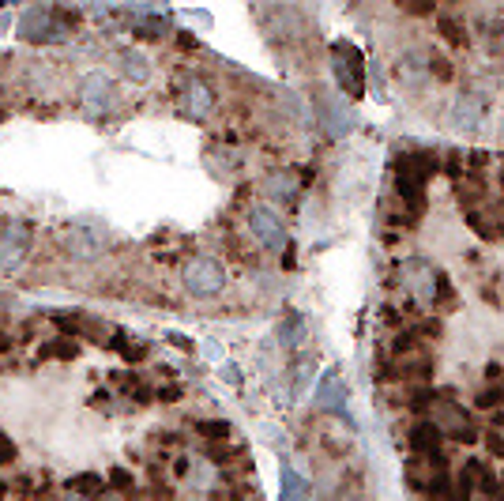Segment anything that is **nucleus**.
<instances>
[{
  "instance_id": "nucleus-23",
  "label": "nucleus",
  "mask_w": 504,
  "mask_h": 501,
  "mask_svg": "<svg viewBox=\"0 0 504 501\" xmlns=\"http://www.w3.org/2000/svg\"><path fill=\"white\" fill-rule=\"evenodd\" d=\"M309 378H312V359H302L298 369H293V396H302V392H305Z\"/></svg>"
},
{
  "instance_id": "nucleus-8",
  "label": "nucleus",
  "mask_w": 504,
  "mask_h": 501,
  "mask_svg": "<svg viewBox=\"0 0 504 501\" xmlns=\"http://www.w3.org/2000/svg\"><path fill=\"white\" fill-rule=\"evenodd\" d=\"M57 23H60L57 8H31V12H23V19H19L15 34H19V41H57L60 34H65Z\"/></svg>"
},
{
  "instance_id": "nucleus-13",
  "label": "nucleus",
  "mask_w": 504,
  "mask_h": 501,
  "mask_svg": "<svg viewBox=\"0 0 504 501\" xmlns=\"http://www.w3.org/2000/svg\"><path fill=\"white\" fill-rule=\"evenodd\" d=\"M399 79H407V87H422L429 79V53L426 50H407L399 57Z\"/></svg>"
},
{
  "instance_id": "nucleus-7",
  "label": "nucleus",
  "mask_w": 504,
  "mask_h": 501,
  "mask_svg": "<svg viewBox=\"0 0 504 501\" xmlns=\"http://www.w3.org/2000/svg\"><path fill=\"white\" fill-rule=\"evenodd\" d=\"M79 98H83V110H87L91 117H102L113 110V76L110 72H87L83 76V87H79Z\"/></svg>"
},
{
  "instance_id": "nucleus-14",
  "label": "nucleus",
  "mask_w": 504,
  "mask_h": 501,
  "mask_svg": "<svg viewBox=\"0 0 504 501\" xmlns=\"http://www.w3.org/2000/svg\"><path fill=\"white\" fill-rule=\"evenodd\" d=\"M121 72L129 76L132 83H147V79H151V65H147V57L140 50H124L121 53Z\"/></svg>"
},
{
  "instance_id": "nucleus-29",
  "label": "nucleus",
  "mask_w": 504,
  "mask_h": 501,
  "mask_svg": "<svg viewBox=\"0 0 504 501\" xmlns=\"http://www.w3.org/2000/svg\"><path fill=\"white\" fill-rule=\"evenodd\" d=\"M110 478H113V487H117V490H129V487H132V475L124 471V468H117Z\"/></svg>"
},
{
  "instance_id": "nucleus-27",
  "label": "nucleus",
  "mask_w": 504,
  "mask_h": 501,
  "mask_svg": "<svg viewBox=\"0 0 504 501\" xmlns=\"http://www.w3.org/2000/svg\"><path fill=\"white\" fill-rule=\"evenodd\" d=\"M12 460H15V445L8 433H0V464H12Z\"/></svg>"
},
{
  "instance_id": "nucleus-1",
  "label": "nucleus",
  "mask_w": 504,
  "mask_h": 501,
  "mask_svg": "<svg viewBox=\"0 0 504 501\" xmlns=\"http://www.w3.org/2000/svg\"><path fill=\"white\" fill-rule=\"evenodd\" d=\"M436 174V155L429 151H410L395 162V193L418 215L426 207V181Z\"/></svg>"
},
{
  "instance_id": "nucleus-24",
  "label": "nucleus",
  "mask_w": 504,
  "mask_h": 501,
  "mask_svg": "<svg viewBox=\"0 0 504 501\" xmlns=\"http://www.w3.org/2000/svg\"><path fill=\"white\" fill-rule=\"evenodd\" d=\"M399 8H403L407 15H433L436 0H399Z\"/></svg>"
},
{
  "instance_id": "nucleus-20",
  "label": "nucleus",
  "mask_w": 504,
  "mask_h": 501,
  "mask_svg": "<svg viewBox=\"0 0 504 501\" xmlns=\"http://www.w3.org/2000/svg\"><path fill=\"white\" fill-rule=\"evenodd\" d=\"M429 79L436 83H452V65L440 53H429Z\"/></svg>"
},
{
  "instance_id": "nucleus-26",
  "label": "nucleus",
  "mask_w": 504,
  "mask_h": 501,
  "mask_svg": "<svg viewBox=\"0 0 504 501\" xmlns=\"http://www.w3.org/2000/svg\"><path fill=\"white\" fill-rule=\"evenodd\" d=\"M440 336V321H422L414 328V340H436Z\"/></svg>"
},
{
  "instance_id": "nucleus-9",
  "label": "nucleus",
  "mask_w": 504,
  "mask_h": 501,
  "mask_svg": "<svg viewBox=\"0 0 504 501\" xmlns=\"http://www.w3.org/2000/svg\"><path fill=\"white\" fill-rule=\"evenodd\" d=\"M181 106L188 117H196V121H207L215 114V91L207 87V83L200 76H188L184 79V87H181Z\"/></svg>"
},
{
  "instance_id": "nucleus-15",
  "label": "nucleus",
  "mask_w": 504,
  "mask_h": 501,
  "mask_svg": "<svg viewBox=\"0 0 504 501\" xmlns=\"http://www.w3.org/2000/svg\"><path fill=\"white\" fill-rule=\"evenodd\" d=\"M436 31H440V38H445L452 50H467V41H471V38H467V27L459 23L455 15H440V19H436Z\"/></svg>"
},
{
  "instance_id": "nucleus-11",
  "label": "nucleus",
  "mask_w": 504,
  "mask_h": 501,
  "mask_svg": "<svg viewBox=\"0 0 504 501\" xmlns=\"http://www.w3.org/2000/svg\"><path fill=\"white\" fill-rule=\"evenodd\" d=\"M106 249V231H94V226H76L65 234V253L76 260H91Z\"/></svg>"
},
{
  "instance_id": "nucleus-3",
  "label": "nucleus",
  "mask_w": 504,
  "mask_h": 501,
  "mask_svg": "<svg viewBox=\"0 0 504 501\" xmlns=\"http://www.w3.org/2000/svg\"><path fill=\"white\" fill-rule=\"evenodd\" d=\"M181 279H184V290L193 298H215V295H222V287H226V268L215 257H193L184 264Z\"/></svg>"
},
{
  "instance_id": "nucleus-25",
  "label": "nucleus",
  "mask_w": 504,
  "mask_h": 501,
  "mask_svg": "<svg viewBox=\"0 0 504 501\" xmlns=\"http://www.w3.org/2000/svg\"><path fill=\"white\" fill-rule=\"evenodd\" d=\"M162 31H166V19H158V15H151V23H140L136 27L140 38H162Z\"/></svg>"
},
{
  "instance_id": "nucleus-6",
  "label": "nucleus",
  "mask_w": 504,
  "mask_h": 501,
  "mask_svg": "<svg viewBox=\"0 0 504 501\" xmlns=\"http://www.w3.org/2000/svg\"><path fill=\"white\" fill-rule=\"evenodd\" d=\"M31 249V226L27 223H8L0 226V276H8L27 260Z\"/></svg>"
},
{
  "instance_id": "nucleus-5",
  "label": "nucleus",
  "mask_w": 504,
  "mask_h": 501,
  "mask_svg": "<svg viewBox=\"0 0 504 501\" xmlns=\"http://www.w3.org/2000/svg\"><path fill=\"white\" fill-rule=\"evenodd\" d=\"M248 231H252V238H256L267 253H283L286 249V226H283V219L271 212V207H264V204H256L248 212Z\"/></svg>"
},
{
  "instance_id": "nucleus-12",
  "label": "nucleus",
  "mask_w": 504,
  "mask_h": 501,
  "mask_svg": "<svg viewBox=\"0 0 504 501\" xmlns=\"http://www.w3.org/2000/svg\"><path fill=\"white\" fill-rule=\"evenodd\" d=\"M445 430H440L433 419H418L414 426H410V433H407V442H410V449L418 452V456H440V449H445Z\"/></svg>"
},
{
  "instance_id": "nucleus-32",
  "label": "nucleus",
  "mask_w": 504,
  "mask_h": 501,
  "mask_svg": "<svg viewBox=\"0 0 504 501\" xmlns=\"http://www.w3.org/2000/svg\"><path fill=\"white\" fill-rule=\"evenodd\" d=\"M0 5H19V0H0Z\"/></svg>"
},
{
  "instance_id": "nucleus-16",
  "label": "nucleus",
  "mask_w": 504,
  "mask_h": 501,
  "mask_svg": "<svg viewBox=\"0 0 504 501\" xmlns=\"http://www.w3.org/2000/svg\"><path fill=\"white\" fill-rule=\"evenodd\" d=\"M305 340V321H302V313H286V321L279 324V343L286 347V351H293V347H298Z\"/></svg>"
},
{
  "instance_id": "nucleus-30",
  "label": "nucleus",
  "mask_w": 504,
  "mask_h": 501,
  "mask_svg": "<svg viewBox=\"0 0 504 501\" xmlns=\"http://www.w3.org/2000/svg\"><path fill=\"white\" fill-rule=\"evenodd\" d=\"M170 343H177V347H184V351H193V340H188V336H177V332L170 336Z\"/></svg>"
},
{
  "instance_id": "nucleus-19",
  "label": "nucleus",
  "mask_w": 504,
  "mask_h": 501,
  "mask_svg": "<svg viewBox=\"0 0 504 501\" xmlns=\"http://www.w3.org/2000/svg\"><path fill=\"white\" fill-rule=\"evenodd\" d=\"M196 433L207 437V442H226V437H230V423H222V419H203V423H196Z\"/></svg>"
},
{
  "instance_id": "nucleus-33",
  "label": "nucleus",
  "mask_w": 504,
  "mask_h": 501,
  "mask_svg": "<svg viewBox=\"0 0 504 501\" xmlns=\"http://www.w3.org/2000/svg\"><path fill=\"white\" fill-rule=\"evenodd\" d=\"M0 347H4V340H0Z\"/></svg>"
},
{
  "instance_id": "nucleus-31",
  "label": "nucleus",
  "mask_w": 504,
  "mask_h": 501,
  "mask_svg": "<svg viewBox=\"0 0 504 501\" xmlns=\"http://www.w3.org/2000/svg\"><path fill=\"white\" fill-rule=\"evenodd\" d=\"M177 41H181L184 50H196V38H193V34H177Z\"/></svg>"
},
{
  "instance_id": "nucleus-28",
  "label": "nucleus",
  "mask_w": 504,
  "mask_h": 501,
  "mask_svg": "<svg viewBox=\"0 0 504 501\" xmlns=\"http://www.w3.org/2000/svg\"><path fill=\"white\" fill-rule=\"evenodd\" d=\"M486 445H490V452H493V456H504V430H490Z\"/></svg>"
},
{
  "instance_id": "nucleus-2",
  "label": "nucleus",
  "mask_w": 504,
  "mask_h": 501,
  "mask_svg": "<svg viewBox=\"0 0 504 501\" xmlns=\"http://www.w3.org/2000/svg\"><path fill=\"white\" fill-rule=\"evenodd\" d=\"M331 76L346 98H365V57L354 41H335L331 46Z\"/></svg>"
},
{
  "instance_id": "nucleus-21",
  "label": "nucleus",
  "mask_w": 504,
  "mask_h": 501,
  "mask_svg": "<svg viewBox=\"0 0 504 501\" xmlns=\"http://www.w3.org/2000/svg\"><path fill=\"white\" fill-rule=\"evenodd\" d=\"M298 494H305V483L290 464H283V497H298Z\"/></svg>"
},
{
  "instance_id": "nucleus-18",
  "label": "nucleus",
  "mask_w": 504,
  "mask_h": 501,
  "mask_svg": "<svg viewBox=\"0 0 504 501\" xmlns=\"http://www.w3.org/2000/svg\"><path fill=\"white\" fill-rule=\"evenodd\" d=\"M76 354H79V343L76 340H53V343L41 347V359H65V362H72Z\"/></svg>"
},
{
  "instance_id": "nucleus-10",
  "label": "nucleus",
  "mask_w": 504,
  "mask_h": 501,
  "mask_svg": "<svg viewBox=\"0 0 504 501\" xmlns=\"http://www.w3.org/2000/svg\"><path fill=\"white\" fill-rule=\"evenodd\" d=\"M312 404H317L320 411H331V414H339V419L350 423V414H346V388H343V373L339 369H328L324 373V381L317 385Z\"/></svg>"
},
{
  "instance_id": "nucleus-4",
  "label": "nucleus",
  "mask_w": 504,
  "mask_h": 501,
  "mask_svg": "<svg viewBox=\"0 0 504 501\" xmlns=\"http://www.w3.org/2000/svg\"><path fill=\"white\" fill-rule=\"evenodd\" d=\"M490 106H493V98L486 91L467 87L464 95L452 102V124L459 132H478L482 124H486V117H490Z\"/></svg>"
},
{
  "instance_id": "nucleus-22",
  "label": "nucleus",
  "mask_w": 504,
  "mask_h": 501,
  "mask_svg": "<svg viewBox=\"0 0 504 501\" xmlns=\"http://www.w3.org/2000/svg\"><path fill=\"white\" fill-rule=\"evenodd\" d=\"M65 487L68 490H79V494H98L102 490V478L98 475H76V478H68Z\"/></svg>"
},
{
  "instance_id": "nucleus-17",
  "label": "nucleus",
  "mask_w": 504,
  "mask_h": 501,
  "mask_svg": "<svg viewBox=\"0 0 504 501\" xmlns=\"http://www.w3.org/2000/svg\"><path fill=\"white\" fill-rule=\"evenodd\" d=\"M267 193L275 200H293L298 196V181H293V174H286V170H275L267 178Z\"/></svg>"
}]
</instances>
